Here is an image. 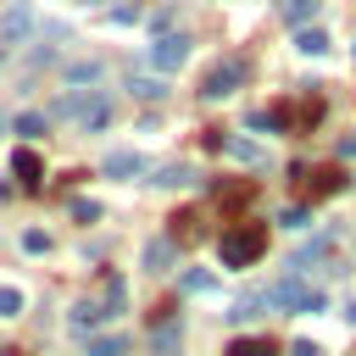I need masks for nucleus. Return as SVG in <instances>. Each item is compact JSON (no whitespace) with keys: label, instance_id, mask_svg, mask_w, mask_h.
<instances>
[{"label":"nucleus","instance_id":"obj_12","mask_svg":"<svg viewBox=\"0 0 356 356\" xmlns=\"http://www.w3.org/2000/svg\"><path fill=\"white\" fill-rule=\"evenodd\" d=\"M295 50H300V56H323V50H328V33H323L317 22H312V28H295Z\"/></svg>","mask_w":356,"mask_h":356},{"label":"nucleus","instance_id":"obj_22","mask_svg":"<svg viewBox=\"0 0 356 356\" xmlns=\"http://www.w3.org/2000/svg\"><path fill=\"white\" fill-rule=\"evenodd\" d=\"M222 150H228V156H239V161H261V150H256L250 139H222Z\"/></svg>","mask_w":356,"mask_h":356},{"label":"nucleus","instance_id":"obj_1","mask_svg":"<svg viewBox=\"0 0 356 356\" xmlns=\"http://www.w3.org/2000/svg\"><path fill=\"white\" fill-rule=\"evenodd\" d=\"M261 250H267V228H261V222H228L222 239H217L222 267H250Z\"/></svg>","mask_w":356,"mask_h":356},{"label":"nucleus","instance_id":"obj_21","mask_svg":"<svg viewBox=\"0 0 356 356\" xmlns=\"http://www.w3.org/2000/svg\"><path fill=\"white\" fill-rule=\"evenodd\" d=\"M222 356H273V345H267V339H234Z\"/></svg>","mask_w":356,"mask_h":356},{"label":"nucleus","instance_id":"obj_14","mask_svg":"<svg viewBox=\"0 0 356 356\" xmlns=\"http://www.w3.org/2000/svg\"><path fill=\"white\" fill-rule=\"evenodd\" d=\"M83 356H128V339H122V334H95V339L83 345Z\"/></svg>","mask_w":356,"mask_h":356},{"label":"nucleus","instance_id":"obj_5","mask_svg":"<svg viewBox=\"0 0 356 356\" xmlns=\"http://www.w3.org/2000/svg\"><path fill=\"white\" fill-rule=\"evenodd\" d=\"M100 172H106V178H145L150 161H145L139 150H111V156L100 161Z\"/></svg>","mask_w":356,"mask_h":356},{"label":"nucleus","instance_id":"obj_6","mask_svg":"<svg viewBox=\"0 0 356 356\" xmlns=\"http://www.w3.org/2000/svg\"><path fill=\"white\" fill-rule=\"evenodd\" d=\"M106 117H111V100L89 89V100H83V111H78V134H95V128H106Z\"/></svg>","mask_w":356,"mask_h":356},{"label":"nucleus","instance_id":"obj_8","mask_svg":"<svg viewBox=\"0 0 356 356\" xmlns=\"http://www.w3.org/2000/svg\"><path fill=\"white\" fill-rule=\"evenodd\" d=\"M11 172H17V178H22L28 189H39V178H44V161H39V156H33L28 145H22V150L11 156Z\"/></svg>","mask_w":356,"mask_h":356},{"label":"nucleus","instance_id":"obj_10","mask_svg":"<svg viewBox=\"0 0 356 356\" xmlns=\"http://www.w3.org/2000/svg\"><path fill=\"white\" fill-rule=\"evenodd\" d=\"M67 323H72V328H78V334H95V328H100V323H106V312H100V306H95V300H78V306H72V317H67Z\"/></svg>","mask_w":356,"mask_h":356},{"label":"nucleus","instance_id":"obj_18","mask_svg":"<svg viewBox=\"0 0 356 356\" xmlns=\"http://www.w3.org/2000/svg\"><path fill=\"white\" fill-rule=\"evenodd\" d=\"M100 72H106V67L89 56V61H72V67H67V83H100Z\"/></svg>","mask_w":356,"mask_h":356},{"label":"nucleus","instance_id":"obj_15","mask_svg":"<svg viewBox=\"0 0 356 356\" xmlns=\"http://www.w3.org/2000/svg\"><path fill=\"white\" fill-rule=\"evenodd\" d=\"M150 184H161V189H189V184H195V167H178V161H172V167H161Z\"/></svg>","mask_w":356,"mask_h":356},{"label":"nucleus","instance_id":"obj_28","mask_svg":"<svg viewBox=\"0 0 356 356\" xmlns=\"http://www.w3.org/2000/svg\"><path fill=\"white\" fill-rule=\"evenodd\" d=\"M345 317H350V323H356V300H350V306H345Z\"/></svg>","mask_w":356,"mask_h":356},{"label":"nucleus","instance_id":"obj_25","mask_svg":"<svg viewBox=\"0 0 356 356\" xmlns=\"http://www.w3.org/2000/svg\"><path fill=\"white\" fill-rule=\"evenodd\" d=\"M184 289H189V295H206V289H211V273H200V267L184 273Z\"/></svg>","mask_w":356,"mask_h":356},{"label":"nucleus","instance_id":"obj_4","mask_svg":"<svg viewBox=\"0 0 356 356\" xmlns=\"http://www.w3.org/2000/svg\"><path fill=\"white\" fill-rule=\"evenodd\" d=\"M28 33H33V6H28V0H11V6L0 11V50H6V44H22Z\"/></svg>","mask_w":356,"mask_h":356},{"label":"nucleus","instance_id":"obj_9","mask_svg":"<svg viewBox=\"0 0 356 356\" xmlns=\"http://www.w3.org/2000/svg\"><path fill=\"white\" fill-rule=\"evenodd\" d=\"M339 189H345V172H339V167H323V172H312V178H306V195H312V200L339 195Z\"/></svg>","mask_w":356,"mask_h":356},{"label":"nucleus","instance_id":"obj_27","mask_svg":"<svg viewBox=\"0 0 356 356\" xmlns=\"http://www.w3.org/2000/svg\"><path fill=\"white\" fill-rule=\"evenodd\" d=\"M289 356H323V350H317L312 339H295V345H289Z\"/></svg>","mask_w":356,"mask_h":356},{"label":"nucleus","instance_id":"obj_19","mask_svg":"<svg viewBox=\"0 0 356 356\" xmlns=\"http://www.w3.org/2000/svg\"><path fill=\"white\" fill-rule=\"evenodd\" d=\"M128 89H134L139 100H161V95H167V78H128Z\"/></svg>","mask_w":356,"mask_h":356},{"label":"nucleus","instance_id":"obj_2","mask_svg":"<svg viewBox=\"0 0 356 356\" xmlns=\"http://www.w3.org/2000/svg\"><path fill=\"white\" fill-rule=\"evenodd\" d=\"M189 61V33H156V44H150V67L167 78V72H178Z\"/></svg>","mask_w":356,"mask_h":356},{"label":"nucleus","instance_id":"obj_20","mask_svg":"<svg viewBox=\"0 0 356 356\" xmlns=\"http://www.w3.org/2000/svg\"><path fill=\"white\" fill-rule=\"evenodd\" d=\"M22 306H28L22 289L17 284H0V317H22Z\"/></svg>","mask_w":356,"mask_h":356},{"label":"nucleus","instance_id":"obj_24","mask_svg":"<svg viewBox=\"0 0 356 356\" xmlns=\"http://www.w3.org/2000/svg\"><path fill=\"white\" fill-rule=\"evenodd\" d=\"M122 312V278H106V317Z\"/></svg>","mask_w":356,"mask_h":356},{"label":"nucleus","instance_id":"obj_29","mask_svg":"<svg viewBox=\"0 0 356 356\" xmlns=\"http://www.w3.org/2000/svg\"><path fill=\"white\" fill-rule=\"evenodd\" d=\"M0 134H6V111H0Z\"/></svg>","mask_w":356,"mask_h":356},{"label":"nucleus","instance_id":"obj_30","mask_svg":"<svg viewBox=\"0 0 356 356\" xmlns=\"http://www.w3.org/2000/svg\"><path fill=\"white\" fill-rule=\"evenodd\" d=\"M89 6H106V0H89Z\"/></svg>","mask_w":356,"mask_h":356},{"label":"nucleus","instance_id":"obj_11","mask_svg":"<svg viewBox=\"0 0 356 356\" xmlns=\"http://www.w3.org/2000/svg\"><path fill=\"white\" fill-rule=\"evenodd\" d=\"M178 345H184V328H178V323H161V328L150 334V350H156V356H178Z\"/></svg>","mask_w":356,"mask_h":356},{"label":"nucleus","instance_id":"obj_23","mask_svg":"<svg viewBox=\"0 0 356 356\" xmlns=\"http://www.w3.org/2000/svg\"><path fill=\"white\" fill-rule=\"evenodd\" d=\"M22 250H28V256L50 250V234H44V228H28V234H22Z\"/></svg>","mask_w":356,"mask_h":356},{"label":"nucleus","instance_id":"obj_16","mask_svg":"<svg viewBox=\"0 0 356 356\" xmlns=\"http://www.w3.org/2000/svg\"><path fill=\"white\" fill-rule=\"evenodd\" d=\"M317 6H323V0H284V17H289L295 28H312V22H317Z\"/></svg>","mask_w":356,"mask_h":356},{"label":"nucleus","instance_id":"obj_17","mask_svg":"<svg viewBox=\"0 0 356 356\" xmlns=\"http://www.w3.org/2000/svg\"><path fill=\"white\" fill-rule=\"evenodd\" d=\"M17 134H22V139L50 134V111H22V117H17Z\"/></svg>","mask_w":356,"mask_h":356},{"label":"nucleus","instance_id":"obj_13","mask_svg":"<svg viewBox=\"0 0 356 356\" xmlns=\"http://www.w3.org/2000/svg\"><path fill=\"white\" fill-rule=\"evenodd\" d=\"M261 306H267V295H261V289H250V295H239V300H234L222 317H228V323H245V317H256Z\"/></svg>","mask_w":356,"mask_h":356},{"label":"nucleus","instance_id":"obj_7","mask_svg":"<svg viewBox=\"0 0 356 356\" xmlns=\"http://www.w3.org/2000/svg\"><path fill=\"white\" fill-rule=\"evenodd\" d=\"M172 261H178V239H172V234L145 245V267H150V273H172Z\"/></svg>","mask_w":356,"mask_h":356},{"label":"nucleus","instance_id":"obj_26","mask_svg":"<svg viewBox=\"0 0 356 356\" xmlns=\"http://www.w3.org/2000/svg\"><path fill=\"white\" fill-rule=\"evenodd\" d=\"M72 217H78V222H95L100 206H95V200H72Z\"/></svg>","mask_w":356,"mask_h":356},{"label":"nucleus","instance_id":"obj_3","mask_svg":"<svg viewBox=\"0 0 356 356\" xmlns=\"http://www.w3.org/2000/svg\"><path fill=\"white\" fill-rule=\"evenodd\" d=\"M239 83H245V61H239V56H228V61H217V67L206 72L200 95H206V100H222V95H234Z\"/></svg>","mask_w":356,"mask_h":356}]
</instances>
